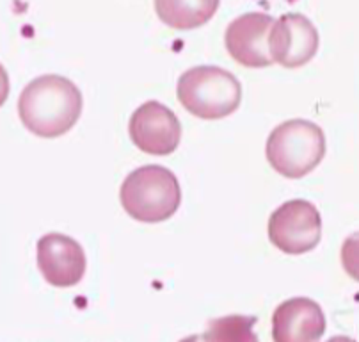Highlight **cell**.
<instances>
[{
    "label": "cell",
    "instance_id": "cell-1",
    "mask_svg": "<svg viewBox=\"0 0 359 342\" xmlns=\"http://www.w3.org/2000/svg\"><path fill=\"white\" fill-rule=\"evenodd\" d=\"M18 114L32 134L59 138L72 131L81 118L82 93L69 79L43 75L20 93Z\"/></svg>",
    "mask_w": 359,
    "mask_h": 342
},
{
    "label": "cell",
    "instance_id": "cell-2",
    "mask_svg": "<svg viewBox=\"0 0 359 342\" xmlns=\"http://www.w3.org/2000/svg\"><path fill=\"white\" fill-rule=\"evenodd\" d=\"M123 209L142 223L172 218L182 204V189L171 169L158 164L141 166L125 178L119 191Z\"/></svg>",
    "mask_w": 359,
    "mask_h": 342
},
{
    "label": "cell",
    "instance_id": "cell-3",
    "mask_svg": "<svg viewBox=\"0 0 359 342\" xmlns=\"http://www.w3.org/2000/svg\"><path fill=\"white\" fill-rule=\"evenodd\" d=\"M180 104L203 119L233 114L242 100V86L233 73L219 66H194L182 73L176 86Z\"/></svg>",
    "mask_w": 359,
    "mask_h": 342
},
{
    "label": "cell",
    "instance_id": "cell-4",
    "mask_svg": "<svg viewBox=\"0 0 359 342\" xmlns=\"http://www.w3.org/2000/svg\"><path fill=\"white\" fill-rule=\"evenodd\" d=\"M265 154L269 164L279 175L301 178L313 171L324 159V131L308 119H288L271 132Z\"/></svg>",
    "mask_w": 359,
    "mask_h": 342
},
{
    "label": "cell",
    "instance_id": "cell-5",
    "mask_svg": "<svg viewBox=\"0 0 359 342\" xmlns=\"http://www.w3.org/2000/svg\"><path fill=\"white\" fill-rule=\"evenodd\" d=\"M320 237V212L308 200L285 202L269 218V239L283 254H308L317 248Z\"/></svg>",
    "mask_w": 359,
    "mask_h": 342
},
{
    "label": "cell",
    "instance_id": "cell-6",
    "mask_svg": "<svg viewBox=\"0 0 359 342\" xmlns=\"http://www.w3.org/2000/svg\"><path fill=\"white\" fill-rule=\"evenodd\" d=\"M318 41V31L310 18L299 13H288L274 20L269 34V51L272 61L294 70L308 65L317 55Z\"/></svg>",
    "mask_w": 359,
    "mask_h": 342
},
{
    "label": "cell",
    "instance_id": "cell-7",
    "mask_svg": "<svg viewBox=\"0 0 359 342\" xmlns=\"http://www.w3.org/2000/svg\"><path fill=\"white\" fill-rule=\"evenodd\" d=\"M132 143L149 155H169L178 148L182 125L175 112L157 100H149L135 109L130 118Z\"/></svg>",
    "mask_w": 359,
    "mask_h": 342
},
{
    "label": "cell",
    "instance_id": "cell-8",
    "mask_svg": "<svg viewBox=\"0 0 359 342\" xmlns=\"http://www.w3.org/2000/svg\"><path fill=\"white\" fill-rule=\"evenodd\" d=\"M274 25L272 16L265 13H245L229 23L224 34L226 51L242 66L265 68L271 66L269 34Z\"/></svg>",
    "mask_w": 359,
    "mask_h": 342
},
{
    "label": "cell",
    "instance_id": "cell-9",
    "mask_svg": "<svg viewBox=\"0 0 359 342\" xmlns=\"http://www.w3.org/2000/svg\"><path fill=\"white\" fill-rule=\"evenodd\" d=\"M38 268L54 287H73L84 278L88 258L75 239L46 234L38 241Z\"/></svg>",
    "mask_w": 359,
    "mask_h": 342
},
{
    "label": "cell",
    "instance_id": "cell-10",
    "mask_svg": "<svg viewBox=\"0 0 359 342\" xmlns=\"http://www.w3.org/2000/svg\"><path fill=\"white\" fill-rule=\"evenodd\" d=\"M324 331V310L310 298L283 301L272 314L274 342H318Z\"/></svg>",
    "mask_w": 359,
    "mask_h": 342
},
{
    "label": "cell",
    "instance_id": "cell-11",
    "mask_svg": "<svg viewBox=\"0 0 359 342\" xmlns=\"http://www.w3.org/2000/svg\"><path fill=\"white\" fill-rule=\"evenodd\" d=\"M221 0H155L158 18L176 31H191L210 22Z\"/></svg>",
    "mask_w": 359,
    "mask_h": 342
},
{
    "label": "cell",
    "instance_id": "cell-12",
    "mask_svg": "<svg viewBox=\"0 0 359 342\" xmlns=\"http://www.w3.org/2000/svg\"><path fill=\"white\" fill-rule=\"evenodd\" d=\"M256 317L231 314L208 323V330L201 335L203 342H260L255 334Z\"/></svg>",
    "mask_w": 359,
    "mask_h": 342
},
{
    "label": "cell",
    "instance_id": "cell-13",
    "mask_svg": "<svg viewBox=\"0 0 359 342\" xmlns=\"http://www.w3.org/2000/svg\"><path fill=\"white\" fill-rule=\"evenodd\" d=\"M341 265L348 277L359 282V232L348 235L341 244Z\"/></svg>",
    "mask_w": 359,
    "mask_h": 342
},
{
    "label": "cell",
    "instance_id": "cell-14",
    "mask_svg": "<svg viewBox=\"0 0 359 342\" xmlns=\"http://www.w3.org/2000/svg\"><path fill=\"white\" fill-rule=\"evenodd\" d=\"M327 342H355L354 338L347 337V335H337V337H331Z\"/></svg>",
    "mask_w": 359,
    "mask_h": 342
},
{
    "label": "cell",
    "instance_id": "cell-15",
    "mask_svg": "<svg viewBox=\"0 0 359 342\" xmlns=\"http://www.w3.org/2000/svg\"><path fill=\"white\" fill-rule=\"evenodd\" d=\"M180 342H203V337H201V335H191V337L182 338Z\"/></svg>",
    "mask_w": 359,
    "mask_h": 342
}]
</instances>
